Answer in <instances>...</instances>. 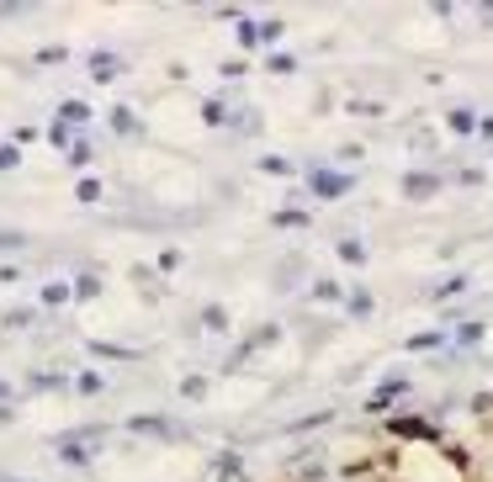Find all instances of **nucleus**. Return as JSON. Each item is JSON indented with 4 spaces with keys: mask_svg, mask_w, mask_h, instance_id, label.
<instances>
[{
    "mask_svg": "<svg viewBox=\"0 0 493 482\" xmlns=\"http://www.w3.org/2000/svg\"><path fill=\"white\" fill-rule=\"evenodd\" d=\"M345 186H350V180H340V175H319V191H324V196H340Z\"/></svg>",
    "mask_w": 493,
    "mask_h": 482,
    "instance_id": "1",
    "label": "nucleus"
},
{
    "mask_svg": "<svg viewBox=\"0 0 493 482\" xmlns=\"http://www.w3.org/2000/svg\"><path fill=\"white\" fill-rule=\"evenodd\" d=\"M340 260H350V265H361L366 255H361V244H340Z\"/></svg>",
    "mask_w": 493,
    "mask_h": 482,
    "instance_id": "2",
    "label": "nucleus"
}]
</instances>
